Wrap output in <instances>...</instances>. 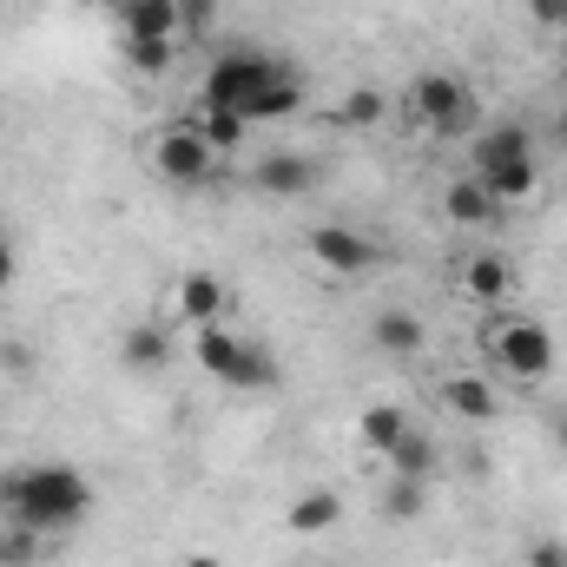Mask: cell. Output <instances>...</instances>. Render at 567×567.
<instances>
[{"mask_svg": "<svg viewBox=\"0 0 567 567\" xmlns=\"http://www.w3.org/2000/svg\"><path fill=\"white\" fill-rule=\"evenodd\" d=\"M548 435H555V449H561V455H567V403H561V410H555V416H548Z\"/></svg>", "mask_w": 567, "mask_h": 567, "instance_id": "cell-30", "label": "cell"}, {"mask_svg": "<svg viewBox=\"0 0 567 567\" xmlns=\"http://www.w3.org/2000/svg\"><path fill=\"white\" fill-rule=\"evenodd\" d=\"M455 290H462L468 303L495 310V303H508V297H515V265H508L502 251H475V258H462V271H455Z\"/></svg>", "mask_w": 567, "mask_h": 567, "instance_id": "cell-10", "label": "cell"}, {"mask_svg": "<svg viewBox=\"0 0 567 567\" xmlns=\"http://www.w3.org/2000/svg\"><path fill=\"white\" fill-rule=\"evenodd\" d=\"M410 113L423 120V133H435V140H462L475 126V93H468L462 73L429 66V73H416V86H410Z\"/></svg>", "mask_w": 567, "mask_h": 567, "instance_id": "cell-5", "label": "cell"}, {"mask_svg": "<svg viewBox=\"0 0 567 567\" xmlns=\"http://www.w3.org/2000/svg\"><path fill=\"white\" fill-rule=\"evenodd\" d=\"M442 410L475 429H488V423H502V390H495V377L455 370V377H442Z\"/></svg>", "mask_w": 567, "mask_h": 567, "instance_id": "cell-9", "label": "cell"}, {"mask_svg": "<svg viewBox=\"0 0 567 567\" xmlns=\"http://www.w3.org/2000/svg\"><path fill=\"white\" fill-rule=\"evenodd\" d=\"M337 528H343V495H337V488H303V495H290L284 535L317 542V535H337Z\"/></svg>", "mask_w": 567, "mask_h": 567, "instance_id": "cell-12", "label": "cell"}, {"mask_svg": "<svg viewBox=\"0 0 567 567\" xmlns=\"http://www.w3.org/2000/svg\"><path fill=\"white\" fill-rule=\"evenodd\" d=\"M192 363L225 383V390H271L278 383V357L258 343V337H238L231 323H205L192 330Z\"/></svg>", "mask_w": 567, "mask_h": 567, "instance_id": "cell-3", "label": "cell"}, {"mask_svg": "<svg viewBox=\"0 0 567 567\" xmlns=\"http://www.w3.org/2000/svg\"><path fill=\"white\" fill-rule=\"evenodd\" d=\"M178 126H192L198 140L218 152V158H225V152H238V145H245V133H251V120H245V113H231V106H212V100H198V106H192Z\"/></svg>", "mask_w": 567, "mask_h": 567, "instance_id": "cell-15", "label": "cell"}, {"mask_svg": "<svg viewBox=\"0 0 567 567\" xmlns=\"http://www.w3.org/2000/svg\"><path fill=\"white\" fill-rule=\"evenodd\" d=\"M383 462H390V475H403V482H429V475L442 468V442H435L429 429L410 423V435H403V442H396Z\"/></svg>", "mask_w": 567, "mask_h": 567, "instance_id": "cell-18", "label": "cell"}, {"mask_svg": "<svg viewBox=\"0 0 567 567\" xmlns=\"http://www.w3.org/2000/svg\"><path fill=\"white\" fill-rule=\"evenodd\" d=\"M502 212H508V205H502L475 172H462V178H449V185H442V218H449V225H462V231H482V225H495Z\"/></svg>", "mask_w": 567, "mask_h": 567, "instance_id": "cell-11", "label": "cell"}, {"mask_svg": "<svg viewBox=\"0 0 567 567\" xmlns=\"http://www.w3.org/2000/svg\"><path fill=\"white\" fill-rule=\"evenodd\" d=\"M370 343H377L383 357H416V350L429 343V330H423L416 310H383V317L370 323Z\"/></svg>", "mask_w": 567, "mask_h": 567, "instance_id": "cell-20", "label": "cell"}, {"mask_svg": "<svg viewBox=\"0 0 567 567\" xmlns=\"http://www.w3.org/2000/svg\"><path fill=\"white\" fill-rule=\"evenodd\" d=\"M225 310H231V290H225L218 271H185V278L172 284V323H178V330L225 323Z\"/></svg>", "mask_w": 567, "mask_h": 567, "instance_id": "cell-8", "label": "cell"}, {"mask_svg": "<svg viewBox=\"0 0 567 567\" xmlns=\"http://www.w3.org/2000/svg\"><path fill=\"white\" fill-rule=\"evenodd\" d=\"M429 508V482H403V475H390V488H383V515L390 522H416Z\"/></svg>", "mask_w": 567, "mask_h": 567, "instance_id": "cell-24", "label": "cell"}, {"mask_svg": "<svg viewBox=\"0 0 567 567\" xmlns=\"http://www.w3.org/2000/svg\"><path fill=\"white\" fill-rule=\"evenodd\" d=\"M178 47H185V40H120L126 66H133L140 80H165V73L178 66Z\"/></svg>", "mask_w": 567, "mask_h": 567, "instance_id": "cell-23", "label": "cell"}, {"mask_svg": "<svg viewBox=\"0 0 567 567\" xmlns=\"http://www.w3.org/2000/svg\"><path fill=\"white\" fill-rule=\"evenodd\" d=\"M0 515L27 522L33 535L80 528L93 515V482L73 462H27V468L0 475Z\"/></svg>", "mask_w": 567, "mask_h": 567, "instance_id": "cell-2", "label": "cell"}, {"mask_svg": "<svg viewBox=\"0 0 567 567\" xmlns=\"http://www.w3.org/2000/svg\"><path fill=\"white\" fill-rule=\"evenodd\" d=\"M482 350H488L495 377H508V383H548L555 363H561V343L535 317H488L482 323Z\"/></svg>", "mask_w": 567, "mask_h": 567, "instance_id": "cell-4", "label": "cell"}, {"mask_svg": "<svg viewBox=\"0 0 567 567\" xmlns=\"http://www.w3.org/2000/svg\"><path fill=\"white\" fill-rule=\"evenodd\" d=\"M251 185H258L265 198H303V192L317 185V158H303V152H271V158L251 165Z\"/></svg>", "mask_w": 567, "mask_h": 567, "instance_id": "cell-13", "label": "cell"}, {"mask_svg": "<svg viewBox=\"0 0 567 567\" xmlns=\"http://www.w3.org/2000/svg\"><path fill=\"white\" fill-rule=\"evenodd\" d=\"M120 363H126L133 377H158V370L172 363V330H165V323H133V330L120 337Z\"/></svg>", "mask_w": 567, "mask_h": 567, "instance_id": "cell-16", "label": "cell"}, {"mask_svg": "<svg viewBox=\"0 0 567 567\" xmlns=\"http://www.w3.org/2000/svg\"><path fill=\"white\" fill-rule=\"evenodd\" d=\"M522 567H567V542H555V535L548 542H528L522 548Z\"/></svg>", "mask_w": 567, "mask_h": 567, "instance_id": "cell-27", "label": "cell"}, {"mask_svg": "<svg viewBox=\"0 0 567 567\" xmlns=\"http://www.w3.org/2000/svg\"><path fill=\"white\" fill-rule=\"evenodd\" d=\"M178 567H225V561H218V555H185Z\"/></svg>", "mask_w": 567, "mask_h": 567, "instance_id": "cell-31", "label": "cell"}, {"mask_svg": "<svg viewBox=\"0 0 567 567\" xmlns=\"http://www.w3.org/2000/svg\"><path fill=\"white\" fill-rule=\"evenodd\" d=\"M508 158H535V133L522 120H495L488 133H475V172L508 165Z\"/></svg>", "mask_w": 567, "mask_h": 567, "instance_id": "cell-17", "label": "cell"}, {"mask_svg": "<svg viewBox=\"0 0 567 567\" xmlns=\"http://www.w3.org/2000/svg\"><path fill=\"white\" fill-rule=\"evenodd\" d=\"M13 278H20V251L0 238V290H13Z\"/></svg>", "mask_w": 567, "mask_h": 567, "instance_id": "cell-29", "label": "cell"}, {"mask_svg": "<svg viewBox=\"0 0 567 567\" xmlns=\"http://www.w3.org/2000/svg\"><path fill=\"white\" fill-rule=\"evenodd\" d=\"M303 66H290V60H271V53H258V47H231V53H218L212 60V73H205V93L198 100H212V106H231V113H245L251 126L258 120H290L297 106H303Z\"/></svg>", "mask_w": 567, "mask_h": 567, "instance_id": "cell-1", "label": "cell"}, {"mask_svg": "<svg viewBox=\"0 0 567 567\" xmlns=\"http://www.w3.org/2000/svg\"><path fill=\"white\" fill-rule=\"evenodd\" d=\"M502 205H528L535 192H542V158H508V165H488V172H475Z\"/></svg>", "mask_w": 567, "mask_h": 567, "instance_id": "cell-19", "label": "cell"}, {"mask_svg": "<svg viewBox=\"0 0 567 567\" xmlns=\"http://www.w3.org/2000/svg\"><path fill=\"white\" fill-rule=\"evenodd\" d=\"M403 435H410V416H403L396 403H370V410L357 416V449H363V455H390Z\"/></svg>", "mask_w": 567, "mask_h": 567, "instance_id": "cell-21", "label": "cell"}, {"mask_svg": "<svg viewBox=\"0 0 567 567\" xmlns=\"http://www.w3.org/2000/svg\"><path fill=\"white\" fill-rule=\"evenodd\" d=\"M120 40H178V0H113Z\"/></svg>", "mask_w": 567, "mask_h": 567, "instance_id": "cell-14", "label": "cell"}, {"mask_svg": "<svg viewBox=\"0 0 567 567\" xmlns=\"http://www.w3.org/2000/svg\"><path fill=\"white\" fill-rule=\"evenodd\" d=\"M218 27V0H178V40H205Z\"/></svg>", "mask_w": 567, "mask_h": 567, "instance_id": "cell-26", "label": "cell"}, {"mask_svg": "<svg viewBox=\"0 0 567 567\" xmlns=\"http://www.w3.org/2000/svg\"><path fill=\"white\" fill-rule=\"evenodd\" d=\"M145 158H152V172H158L165 185H178V192H198V185H212V178H218V152L198 140L192 126H178V120L152 140Z\"/></svg>", "mask_w": 567, "mask_h": 567, "instance_id": "cell-6", "label": "cell"}, {"mask_svg": "<svg viewBox=\"0 0 567 567\" xmlns=\"http://www.w3.org/2000/svg\"><path fill=\"white\" fill-rule=\"evenodd\" d=\"M303 258H310L323 278H363L383 251H377L357 225H317V231L303 238Z\"/></svg>", "mask_w": 567, "mask_h": 567, "instance_id": "cell-7", "label": "cell"}, {"mask_svg": "<svg viewBox=\"0 0 567 567\" xmlns=\"http://www.w3.org/2000/svg\"><path fill=\"white\" fill-rule=\"evenodd\" d=\"M561 145H567V126H561Z\"/></svg>", "mask_w": 567, "mask_h": 567, "instance_id": "cell-32", "label": "cell"}, {"mask_svg": "<svg viewBox=\"0 0 567 567\" xmlns=\"http://www.w3.org/2000/svg\"><path fill=\"white\" fill-rule=\"evenodd\" d=\"M390 120V100L377 93V86H357L337 113H330V126H343V133H370V126H383Z\"/></svg>", "mask_w": 567, "mask_h": 567, "instance_id": "cell-22", "label": "cell"}, {"mask_svg": "<svg viewBox=\"0 0 567 567\" xmlns=\"http://www.w3.org/2000/svg\"><path fill=\"white\" fill-rule=\"evenodd\" d=\"M528 20L535 27H567V0H528Z\"/></svg>", "mask_w": 567, "mask_h": 567, "instance_id": "cell-28", "label": "cell"}, {"mask_svg": "<svg viewBox=\"0 0 567 567\" xmlns=\"http://www.w3.org/2000/svg\"><path fill=\"white\" fill-rule=\"evenodd\" d=\"M40 555V535L27 528V522H13V515H0V567H27Z\"/></svg>", "mask_w": 567, "mask_h": 567, "instance_id": "cell-25", "label": "cell"}]
</instances>
